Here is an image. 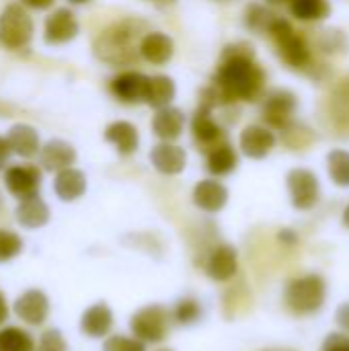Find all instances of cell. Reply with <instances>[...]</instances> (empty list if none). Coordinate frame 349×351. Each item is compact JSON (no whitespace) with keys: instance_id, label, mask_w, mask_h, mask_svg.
<instances>
[{"instance_id":"6da1fadb","label":"cell","mask_w":349,"mask_h":351,"mask_svg":"<svg viewBox=\"0 0 349 351\" xmlns=\"http://www.w3.org/2000/svg\"><path fill=\"white\" fill-rule=\"evenodd\" d=\"M265 72L255 62V49L251 43L237 41L222 49L220 66L212 78V84L202 90L200 103L214 109L230 107L241 101L255 103L265 90Z\"/></svg>"},{"instance_id":"7a4b0ae2","label":"cell","mask_w":349,"mask_h":351,"mask_svg":"<svg viewBox=\"0 0 349 351\" xmlns=\"http://www.w3.org/2000/svg\"><path fill=\"white\" fill-rule=\"evenodd\" d=\"M148 31L144 21L123 19L97 37L95 53L109 66H132L140 58V41Z\"/></svg>"},{"instance_id":"3957f363","label":"cell","mask_w":349,"mask_h":351,"mask_svg":"<svg viewBox=\"0 0 349 351\" xmlns=\"http://www.w3.org/2000/svg\"><path fill=\"white\" fill-rule=\"evenodd\" d=\"M327 282L321 274L292 278L284 288V306L294 317H313L325 306Z\"/></svg>"},{"instance_id":"277c9868","label":"cell","mask_w":349,"mask_h":351,"mask_svg":"<svg viewBox=\"0 0 349 351\" xmlns=\"http://www.w3.org/2000/svg\"><path fill=\"white\" fill-rule=\"evenodd\" d=\"M267 35L274 39L282 62L288 64L292 70H306L313 64V56H311V47L306 39L294 31L290 21L276 16Z\"/></svg>"},{"instance_id":"5b68a950","label":"cell","mask_w":349,"mask_h":351,"mask_svg":"<svg viewBox=\"0 0 349 351\" xmlns=\"http://www.w3.org/2000/svg\"><path fill=\"white\" fill-rule=\"evenodd\" d=\"M173 325V313L163 304H146L138 308L130 319V331L134 337L148 343H160L167 339Z\"/></svg>"},{"instance_id":"8992f818","label":"cell","mask_w":349,"mask_h":351,"mask_svg":"<svg viewBox=\"0 0 349 351\" xmlns=\"http://www.w3.org/2000/svg\"><path fill=\"white\" fill-rule=\"evenodd\" d=\"M286 187L290 193V202L298 212H309L321 202V181L311 169H292L286 175Z\"/></svg>"},{"instance_id":"52a82bcc","label":"cell","mask_w":349,"mask_h":351,"mask_svg":"<svg viewBox=\"0 0 349 351\" xmlns=\"http://www.w3.org/2000/svg\"><path fill=\"white\" fill-rule=\"evenodd\" d=\"M298 109V97L288 88H276L265 95L261 105V119L267 128L284 132L290 123H294V115Z\"/></svg>"},{"instance_id":"ba28073f","label":"cell","mask_w":349,"mask_h":351,"mask_svg":"<svg viewBox=\"0 0 349 351\" xmlns=\"http://www.w3.org/2000/svg\"><path fill=\"white\" fill-rule=\"evenodd\" d=\"M33 37V21L29 12L19 6L10 4L0 14V43L10 49H21L29 45Z\"/></svg>"},{"instance_id":"9c48e42d","label":"cell","mask_w":349,"mask_h":351,"mask_svg":"<svg viewBox=\"0 0 349 351\" xmlns=\"http://www.w3.org/2000/svg\"><path fill=\"white\" fill-rule=\"evenodd\" d=\"M191 136L200 150L210 152L218 144L226 142L224 128L214 119V107L200 103L193 117H191Z\"/></svg>"},{"instance_id":"30bf717a","label":"cell","mask_w":349,"mask_h":351,"mask_svg":"<svg viewBox=\"0 0 349 351\" xmlns=\"http://www.w3.org/2000/svg\"><path fill=\"white\" fill-rule=\"evenodd\" d=\"M204 271L212 282H230L239 271V253L232 245L220 243L212 247L204 259Z\"/></svg>"},{"instance_id":"8fae6325","label":"cell","mask_w":349,"mask_h":351,"mask_svg":"<svg viewBox=\"0 0 349 351\" xmlns=\"http://www.w3.org/2000/svg\"><path fill=\"white\" fill-rule=\"evenodd\" d=\"M278 138L272 132V128L267 125H259V123H251L241 132L239 138V146L241 152L251 158V160H263L272 154V150L276 148Z\"/></svg>"},{"instance_id":"7c38bea8","label":"cell","mask_w":349,"mask_h":351,"mask_svg":"<svg viewBox=\"0 0 349 351\" xmlns=\"http://www.w3.org/2000/svg\"><path fill=\"white\" fill-rule=\"evenodd\" d=\"M191 199L197 210H202L206 214H218L228 204V189L216 177L202 179L200 183H195Z\"/></svg>"},{"instance_id":"4fadbf2b","label":"cell","mask_w":349,"mask_h":351,"mask_svg":"<svg viewBox=\"0 0 349 351\" xmlns=\"http://www.w3.org/2000/svg\"><path fill=\"white\" fill-rule=\"evenodd\" d=\"M14 315L27 325H41L49 317V298L41 290H25L12 304Z\"/></svg>"},{"instance_id":"5bb4252c","label":"cell","mask_w":349,"mask_h":351,"mask_svg":"<svg viewBox=\"0 0 349 351\" xmlns=\"http://www.w3.org/2000/svg\"><path fill=\"white\" fill-rule=\"evenodd\" d=\"M150 162L160 175L175 177V175H181L185 171L187 152L173 142H160L150 150Z\"/></svg>"},{"instance_id":"9a60e30c","label":"cell","mask_w":349,"mask_h":351,"mask_svg":"<svg viewBox=\"0 0 349 351\" xmlns=\"http://www.w3.org/2000/svg\"><path fill=\"white\" fill-rule=\"evenodd\" d=\"M175 56V41L163 31H148L140 41V58L154 66H165Z\"/></svg>"},{"instance_id":"2e32d148","label":"cell","mask_w":349,"mask_h":351,"mask_svg":"<svg viewBox=\"0 0 349 351\" xmlns=\"http://www.w3.org/2000/svg\"><path fill=\"white\" fill-rule=\"evenodd\" d=\"M146 86H148V76L136 70H128L117 74L111 80V93L121 101V103H144L146 97Z\"/></svg>"},{"instance_id":"e0dca14e","label":"cell","mask_w":349,"mask_h":351,"mask_svg":"<svg viewBox=\"0 0 349 351\" xmlns=\"http://www.w3.org/2000/svg\"><path fill=\"white\" fill-rule=\"evenodd\" d=\"M185 113L179 107H163L154 113L152 117V132L160 142H175L181 138L183 130H185Z\"/></svg>"},{"instance_id":"ac0fdd59","label":"cell","mask_w":349,"mask_h":351,"mask_svg":"<svg viewBox=\"0 0 349 351\" xmlns=\"http://www.w3.org/2000/svg\"><path fill=\"white\" fill-rule=\"evenodd\" d=\"M113 329V311L105 302H97L88 306L80 317V331L91 339L109 337Z\"/></svg>"},{"instance_id":"d6986e66","label":"cell","mask_w":349,"mask_h":351,"mask_svg":"<svg viewBox=\"0 0 349 351\" xmlns=\"http://www.w3.org/2000/svg\"><path fill=\"white\" fill-rule=\"evenodd\" d=\"M78 35V21L72 10L58 8L45 21V39L47 43H68Z\"/></svg>"},{"instance_id":"ffe728a7","label":"cell","mask_w":349,"mask_h":351,"mask_svg":"<svg viewBox=\"0 0 349 351\" xmlns=\"http://www.w3.org/2000/svg\"><path fill=\"white\" fill-rule=\"evenodd\" d=\"M76 160V150L72 144L64 140H49L39 150V162L49 173H60L64 169H70Z\"/></svg>"},{"instance_id":"44dd1931","label":"cell","mask_w":349,"mask_h":351,"mask_svg":"<svg viewBox=\"0 0 349 351\" xmlns=\"http://www.w3.org/2000/svg\"><path fill=\"white\" fill-rule=\"evenodd\" d=\"M39 181H41V173L35 167H12L6 171L4 177L6 189L19 199L35 195L39 189Z\"/></svg>"},{"instance_id":"7402d4cb","label":"cell","mask_w":349,"mask_h":351,"mask_svg":"<svg viewBox=\"0 0 349 351\" xmlns=\"http://www.w3.org/2000/svg\"><path fill=\"white\" fill-rule=\"evenodd\" d=\"M16 222L29 230L41 228L49 222V206L39 197V193L23 197L16 206Z\"/></svg>"},{"instance_id":"603a6c76","label":"cell","mask_w":349,"mask_h":351,"mask_svg":"<svg viewBox=\"0 0 349 351\" xmlns=\"http://www.w3.org/2000/svg\"><path fill=\"white\" fill-rule=\"evenodd\" d=\"M105 140L115 146L121 156H130L140 146L138 128L130 121H113L105 128Z\"/></svg>"},{"instance_id":"cb8c5ba5","label":"cell","mask_w":349,"mask_h":351,"mask_svg":"<svg viewBox=\"0 0 349 351\" xmlns=\"http://www.w3.org/2000/svg\"><path fill=\"white\" fill-rule=\"evenodd\" d=\"M237 167H239V152L234 150V146L228 140L218 144L210 152H206V171L216 179L232 175L237 171Z\"/></svg>"},{"instance_id":"d4e9b609","label":"cell","mask_w":349,"mask_h":351,"mask_svg":"<svg viewBox=\"0 0 349 351\" xmlns=\"http://www.w3.org/2000/svg\"><path fill=\"white\" fill-rule=\"evenodd\" d=\"M53 191L62 202H76L86 193V177L78 169H64L56 173Z\"/></svg>"},{"instance_id":"484cf974","label":"cell","mask_w":349,"mask_h":351,"mask_svg":"<svg viewBox=\"0 0 349 351\" xmlns=\"http://www.w3.org/2000/svg\"><path fill=\"white\" fill-rule=\"evenodd\" d=\"M175 95H177V84L171 76L167 74L148 76V86H146V97H144L146 105L158 111L163 107H169L175 101Z\"/></svg>"},{"instance_id":"4316f807","label":"cell","mask_w":349,"mask_h":351,"mask_svg":"<svg viewBox=\"0 0 349 351\" xmlns=\"http://www.w3.org/2000/svg\"><path fill=\"white\" fill-rule=\"evenodd\" d=\"M6 140L10 144V150L23 158H29L33 154H37L41 148H39V136L37 132L31 128V125H25V123H16L8 130L6 134Z\"/></svg>"},{"instance_id":"83f0119b","label":"cell","mask_w":349,"mask_h":351,"mask_svg":"<svg viewBox=\"0 0 349 351\" xmlns=\"http://www.w3.org/2000/svg\"><path fill=\"white\" fill-rule=\"evenodd\" d=\"M290 12L298 21L321 23L331 14V2L329 0H292Z\"/></svg>"},{"instance_id":"f1b7e54d","label":"cell","mask_w":349,"mask_h":351,"mask_svg":"<svg viewBox=\"0 0 349 351\" xmlns=\"http://www.w3.org/2000/svg\"><path fill=\"white\" fill-rule=\"evenodd\" d=\"M276 12H272L265 4H259V2H251L247 8H245V27L257 35H265L269 33V27L272 23L276 21Z\"/></svg>"},{"instance_id":"f546056e","label":"cell","mask_w":349,"mask_h":351,"mask_svg":"<svg viewBox=\"0 0 349 351\" xmlns=\"http://www.w3.org/2000/svg\"><path fill=\"white\" fill-rule=\"evenodd\" d=\"M171 313H173V323H177L181 327H191V325H195L204 317L202 302L197 298H193V296L179 298Z\"/></svg>"},{"instance_id":"4dcf8cb0","label":"cell","mask_w":349,"mask_h":351,"mask_svg":"<svg viewBox=\"0 0 349 351\" xmlns=\"http://www.w3.org/2000/svg\"><path fill=\"white\" fill-rule=\"evenodd\" d=\"M327 173L329 179L337 187H349V152L348 150H331L327 154Z\"/></svg>"},{"instance_id":"1f68e13d","label":"cell","mask_w":349,"mask_h":351,"mask_svg":"<svg viewBox=\"0 0 349 351\" xmlns=\"http://www.w3.org/2000/svg\"><path fill=\"white\" fill-rule=\"evenodd\" d=\"M0 351H37L33 337L19 327L0 329Z\"/></svg>"},{"instance_id":"d6a6232c","label":"cell","mask_w":349,"mask_h":351,"mask_svg":"<svg viewBox=\"0 0 349 351\" xmlns=\"http://www.w3.org/2000/svg\"><path fill=\"white\" fill-rule=\"evenodd\" d=\"M23 251V239L6 228H0V263H6L19 257Z\"/></svg>"},{"instance_id":"836d02e7","label":"cell","mask_w":349,"mask_h":351,"mask_svg":"<svg viewBox=\"0 0 349 351\" xmlns=\"http://www.w3.org/2000/svg\"><path fill=\"white\" fill-rule=\"evenodd\" d=\"M103 351H146V343L138 337L109 335L103 341Z\"/></svg>"},{"instance_id":"e575fe53","label":"cell","mask_w":349,"mask_h":351,"mask_svg":"<svg viewBox=\"0 0 349 351\" xmlns=\"http://www.w3.org/2000/svg\"><path fill=\"white\" fill-rule=\"evenodd\" d=\"M37 351H68V343L64 339V333L60 329H47L43 331Z\"/></svg>"},{"instance_id":"d590c367","label":"cell","mask_w":349,"mask_h":351,"mask_svg":"<svg viewBox=\"0 0 349 351\" xmlns=\"http://www.w3.org/2000/svg\"><path fill=\"white\" fill-rule=\"evenodd\" d=\"M346 35L337 29H327L323 31L321 39H319V45L327 51V53H337L341 49H346Z\"/></svg>"},{"instance_id":"8d00e7d4","label":"cell","mask_w":349,"mask_h":351,"mask_svg":"<svg viewBox=\"0 0 349 351\" xmlns=\"http://www.w3.org/2000/svg\"><path fill=\"white\" fill-rule=\"evenodd\" d=\"M321 351H349L348 333H329L323 341Z\"/></svg>"},{"instance_id":"74e56055","label":"cell","mask_w":349,"mask_h":351,"mask_svg":"<svg viewBox=\"0 0 349 351\" xmlns=\"http://www.w3.org/2000/svg\"><path fill=\"white\" fill-rule=\"evenodd\" d=\"M335 321H337V325L349 333V302L346 304H341L339 308H337V313H335Z\"/></svg>"},{"instance_id":"f35d334b","label":"cell","mask_w":349,"mask_h":351,"mask_svg":"<svg viewBox=\"0 0 349 351\" xmlns=\"http://www.w3.org/2000/svg\"><path fill=\"white\" fill-rule=\"evenodd\" d=\"M278 239H280V243H284V245H298V234L292 230V228H282L280 232H278Z\"/></svg>"},{"instance_id":"ab89813d","label":"cell","mask_w":349,"mask_h":351,"mask_svg":"<svg viewBox=\"0 0 349 351\" xmlns=\"http://www.w3.org/2000/svg\"><path fill=\"white\" fill-rule=\"evenodd\" d=\"M10 144H8V140L6 138H2L0 136V169H4V165L8 162V156H10Z\"/></svg>"},{"instance_id":"60d3db41","label":"cell","mask_w":349,"mask_h":351,"mask_svg":"<svg viewBox=\"0 0 349 351\" xmlns=\"http://www.w3.org/2000/svg\"><path fill=\"white\" fill-rule=\"evenodd\" d=\"M23 2L31 8H47L53 4V0H23Z\"/></svg>"},{"instance_id":"b9f144b4","label":"cell","mask_w":349,"mask_h":351,"mask_svg":"<svg viewBox=\"0 0 349 351\" xmlns=\"http://www.w3.org/2000/svg\"><path fill=\"white\" fill-rule=\"evenodd\" d=\"M8 319V304H6V298L0 294V325Z\"/></svg>"},{"instance_id":"7bdbcfd3","label":"cell","mask_w":349,"mask_h":351,"mask_svg":"<svg viewBox=\"0 0 349 351\" xmlns=\"http://www.w3.org/2000/svg\"><path fill=\"white\" fill-rule=\"evenodd\" d=\"M154 6H158V8H167V6H173L177 0H150Z\"/></svg>"},{"instance_id":"ee69618b","label":"cell","mask_w":349,"mask_h":351,"mask_svg":"<svg viewBox=\"0 0 349 351\" xmlns=\"http://www.w3.org/2000/svg\"><path fill=\"white\" fill-rule=\"evenodd\" d=\"M341 224L349 228V206H346V210H344V214H341Z\"/></svg>"},{"instance_id":"f6af8a7d","label":"cell","mask_w":349,"mask_h":351,"mask_svg":"<svg viewBox=\"0 0 349 351\" xmlns=\"http://www.w3.org/2000/svg\"><path fill=\"white\" fill-rule=\"evenodd\" d=\"M292 0H265V4H272V6H278V4H290Z\"/></svg>"},{"instance_id":"bcb514c9","label":"cell","mask_w":349,"mask_h":351,"mask_svg":"<svg viewBox=\"0 0 349 351\" xmlns=\"http://www.w3.org/2000/svg\"><path fill=\"white\" fill-rule=\"evenodd\" d=\"M259 351H300V350H294V348H265V350H259Z\"/></svg>"},{"instance_id":"7dc6e473","label":"cell","mask_w":349,"mask_h":351,"mask_svg":"<svg viewBox=\"0 0 349 351\" xmlns=\"http://www.w3.org/2000/svg\"><path fill=\"white\" fill-rule=\"evenodd\" d=\"M70 2H74V4H84V2H88V0H70Z\"/></svg>"},{"instance_id":"c3c4849f","label":"cell","mask_w":349,"mask_h":351,"mask_svg":"<svg viewBox=\"0 0 349 351\" xmlns=\"http://www.w3.org/2000/svg\"><path fill=\"white\" fill-rule=\"evenodd\" d=\"M156 351H173V350H156Z\"/></svg>"}]
</instances>
